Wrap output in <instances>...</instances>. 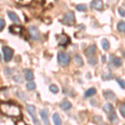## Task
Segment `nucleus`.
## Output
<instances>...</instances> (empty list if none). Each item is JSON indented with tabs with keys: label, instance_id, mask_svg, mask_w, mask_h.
Segmentation results:
<instances>
[{
	"label": "nucleus",
	"instance_id": "nucleus-1",
	"mask_svg": "<svg viewBox=\"0 0 125 125\" xmlns=\"http://www.w3.org/2000/svg\"><path fill=\"white\" fill-rule=\"evenodd\" d=\"M0 112L9 117H18L20 115L19 107L12 103H1Z\"/></svg>",
	"mask_w": 125,
	"mask_h": 125
},
{
	"label": "nucleus",
	"instance_id": "nucleus-2",
	"mask_svg": "<svg viewBox=\"0 0 125 125\" xmlns=\"http://www.w3.org/2000/svg\"><path fill=\"white\" fill-rule=\"evenodd\" d=\"M58 63L62 67H67L70 63L71 58H70V56L68 53H64V52H59L58 53Z\"/></svg>",
	"mask_w": 125,
	"mask_h": 125
},
{
	"label": "nucleus",
	"instance_id": "nucleus-3",
	"mask_svg": "<svg viewBox=\"0 0 125 125\" xmlns=\"http://www.w3.org/2000/svg\"><path fill=\"white\" fill-rule=\"evenodd\" d=\"M61 22L63 24H66L68 26L74 25L75 23V16H74V13L73 12H68L64 15L63 19L61 20Z\"/></svg>",
	"mask_w": 125,
	"mask_h": 125
},
{
	"label": "nucleus",
	"instance_id": "nucleus-4",
	"mask_svg": "<svg viewBox=\"0 0 125 125\" xmlns=\"http://www.w3.org/2000/svg\"><path fill=\"white\" fill-rule=\"evenodd\" d=\"M3 57H4L5 62H9L13 58V50L11 48L8 46H3Z\"/></svg>",
	"mask_w": 125,
	"mask_h": 125
},
{
	"label": "nucleus",
	"instance_id": "nucleus-5",
	"mask_svg": "<svg viewBox=\"0 0 125 125\" xmlns=\"http://www.w3.org/2000/svg\"><path fill=\"white\" fill-rule=\"evenodd\" d=\"M27 110H28V112H29V114L31 115V118H32L33 122L36 125H39V118H37V116H36L35 107H34L33 105H28L27 106Z\"/></svg>",
	"mask_w": 125,
	"mask_h": 125
},
{
	"label": "nucleus",
	"instance_id": "nucleus-6",
	"mask_svg": "<svg viewBox=\"0 0 125 125\" xmlns=\"http://www.w3.org/2000/svg\"><path fill=\"white\" fill-rule=\"evenodd\" d=\"M29 34L31 36V38L33 40H39L40 39V32L38 27L36 26H31L29 28Z\"/></svg>",
	"mask_w": 125,
	"mask_h": 125
},
{
	"label": "nucleus",
	"instance_id": "nucleus-7",
	"mask_svg": "<svg viewBox=\"0 0 125 125\" xmlns=\"http://www.w3.org/2000/svg\"><path fill=\"white\" fill-rule=\"evenodd\" d=\"M57 40H58V45H61V46H65L70 42L69 38L68 37L67 35L65 34H60V35L57 36Z\"/></svg>",
	"mask_w": 125,
	"mask_h": 125
},
{
	"label": "nucleus",
	"instance_id": "nucleus-8",
	"mask_svg": "<svg viewBox=\"0 0 125 125\" xmlns=\"http://www.w3.org/2000/svg\"><path fill=\"white\" fill-rule=\"evenodd\" d=\"M40 116H41L44 124L50 125L49 120H48V109H43V110L40 111Z\"/></svg>",
	"mask_w": 125,
	"mask_h": 125
},
{
	"label": "nucleus",
	"instance_id": "nucleus-9",
	"mask_svg": "<svg viewBox=\"0 0 125 125\" xmlns=\"http://www.w3.org/2000/svg\"><path fill=\"white\" fill-rule=\"evenodd\" d=\"M92 7L94 8V9L100 11V10H102L103 8H104V3H103L102 0H94V1L92 2Z\"/></svg>",
	"mask_w": 125,
	"mask_h": 125
},
{
	"label": "nucleus",
	"instance_id": "nucleus-10",
	"mask_svg": "<svg viewBox=\"0 0 125 125\" xmlns=\"http://www.w3.org/2000/svg\"><path fill=\"white\" fill-rule=\"evenodd\" d=\"M9 30L13 34H20L22 33V31H23V28L19 25H12L10 26Z\"/></svg>",
	"mask_w": 125,
	"mask_h": 125
},
{
	"label": "nucleus",
	"instance_id": "nucleus-11",
	"mask_svg": "<svg viewBox=\"0 0 125 125\" xmlns=\"http://www.w3.org/2000/svg\"><path fill=\"white\" fill-rule=\"evenodd\" d=\"M104 98L106 99H109V100H117V97L113 91L111 90H107L104 93Z\"/></svg>",
	"mask_w": 125,
	"mask_h": 125
},
{
	"label": "nucleus",
	"instance_id": "nucleus-12",
	"mask_svg": "<svg viewBox=\"0 0 125 125\" xmlns=\"http://www.w3.org/2000/svg\"><path fill=\"white\" fill-rule=\"evenodd\" d=\"M96 51H97L96 45L95 44H93V45H91L87 49V51H85V54L88 57H91V56H94V54H95Z\"/></svg>",
	"mask_w": 125,
	"mask_h": 125
},
{
	"label": "nucleus",
	"instance_id": "nucleus-13",
	"mask_svg": "<svg viewBox=\"0 0 125 125\" xmlns=\"http://www.w3.org/2000/svg\"><path fill=\"white\" fill-rule=\"evenodd\" d=\"M59 107L62 108V110L66 111V110H69L70 108H72V104H71V103H70L69 101L64 100V101H62L61 104H59Z\"/></svg>",
	"mask_w": 125,
	"mask_h": 125
},
{
	"label": "nucleus",
	"instance_id": "nucleus-14",
	"mask_svg": "<svg viewBox=\"0 0 125 125\" xmlns=\"http://www.w3.org/2000/svg\"><path fill=\"white\" fill-rule=\"evenodd\" d=\"M110 61L114 64L115 67H120L122 65V60L119 58H115L114 55H113V54L110 56Z\"/></svg>",
	"mask_w": 125,
	"mask_h": 125
},
{
	"label": "nucleus",
	"instance_id": "nucleus-15",
	"mask_svg": "<svg viewBox=\"0 0 125 125\" xmlns=\"http://www.w3.org/2000/svg\"><path fill=\"white\" fill-rule=\"evenodd\" d=\"M8 15H9V19H11L13 23H19V22H20V19H19V16L16 14L15 13H13V12L9 11V12H8Z\"/></svg>",
	"mask_w": 125,
	"mask_h": 125
},
{
	"label": "nucleus",
	"instance_id": "nucleus-16",
	"mask_svg": "<svg viewBox=\"0 0 125 125\" xmlns=\"http://www.w3.org/2000/svg\"><path fill=\"white\" fill-rule=\"evenodd\" d=\"M103 109H104V112H105L106 114H112V113L114 112V106H113L111 104H106L104 106Z\"/></svg>",
	"mask_w": 125,
	"mask_h": 125
},
{
	"label": "nucleus",
	"instance_id": "nucleus-17",
	"mask_svg": "<svg viewBox=\"0 0 125 125\" xmlns=\"http://www.w3.org/2000/svg\"><path fill=\"white\" fill-rule=\"evenodd\" d=\"M24 73H25V78L29 81H32L34 78L33 73L31 69H25L24 71Z\"/></svg>",
	"mask_w": 125,
	"mask_h": 125
},
{
	"label": "nucleus",
	"instance_id": "nucleus-18",
	"mask_svg": "<svg viewBox=\"0 0 125 125\" xmlns=\"http://www.w3.org/2000/svg\"><path fill=\"white\" fill-rule=\"evenodd\" d=\"M53 120L54 123V125H62V120L60 118L59 114L58 113H55L53 115Z\"/></svg>",
	"mask_w": 125,
	"mask_h": 125
},
{
	"label": "nucleus",
	"instance_id": "nucleus-19",
	"mask_svg": "<svg viewBox=\"0 0 125 125\" xmlns=\"http://www.w3.org/2000/svg\"><path fill=\"white\" fill-rule=\"evenodd\" d=\"M96 92L97 91H96V89L94 88H90L85 92L84 96H85V98H89V97H91V96H94V94H96Z\"/></svg>",
	"mask_w": 125,
	"mask_h": 125
},
{
	"label": "nucleus",
	"instance_id": "nucleus-20",
	"mask_svg": "<svg viewBox=\"0 0 125 125\" xmlns=\"http://www.w3.org/2000/svg\"><path fill=\"white\" fill-rule=\"evenodd\" d=\"M117 29L121 33H124L125 32V22L124 21H120L118 22V25H117Z\"/></svg>",
	"mask_w": 125,
	"mask_h": 125
},
{
	"label": "nucleus",
	"instance_id": "nucleus-21",
	"mask_svg": "<svg viewBox=\"0 0 125 125\" xmlns=\"http://www.w3.org/2000/svg\"><path fill=\"white\" fill-rule=\"evenodd\" d=\"M108 119H109L113 124H117L118 123V117H117L115 113H112V114H108Z\"/></svg>",
	"mask_w": 125,
	"mask_h": 125
},
{
	"label": "nucleus",
	"instance_id": "nucleus-22",
	"mask_svg": "<svg viewBox=\"0 0 125 125\" xmlns=\"http://www.w3.org/2000/svg\"><path fill=\"white\" fill-rule=\"evenodd\" d=\"M102 47H103V48H104V50H106V51L109 49L110 43H109V42H108V39H104L102 40Z\"/></svg>",
	"mask_w": 125,
	"mask_h": 125
},
{
	"label": "nucleus",
	"instance_id": "nucleus-23",
	"mask_svg": "<svg viewBox=\"0 0 125 125\" xmlns=\"http://www.w3.org/2000/svg\"><path fill=\"white\" fill-rule=\"evenodd\" d=\"M88 62H89L90 65L92 66H94L97 64V62H98V58L95 56H91L89 58H88Z\"/></svg>",
	"mask_w": 125,
	"mask_h": 125
},
{
	"label": "nucleus",
	"instance_id": "nucleus-24",
	"mask_svg": "<svg viewBox=\"0 0 125 125\" xmlns=\"http://www.w3.org/2000/svg\"><path fill=\"white\" fill-rule=\"evenodd\" d=\"M26 88H28V90H34L36 88V84L33 81H30L26 84Z\"/></svg>",
	"mask_w": 125,
	"mask_h": 125
},
{
	"label": "nucleus",
	"instance_id": "nucleus-25",
	"mask_svg": "<svg viewBox=\"0 0 125 125\" xmlns=\"http://www.w3.org/2000/svg\"><path fill=\"white\" fill-rule=\"evenodd\" d=\"M75 62H77L78 66L83 65V58L79 55H75Z\"/></svg>",
	"mask_w": 125,
	"mask_h": 125
},
{
	"label": "nucleus",
	"instance_id": "nucleus-26",
	"mask_svg": "<svg viewBox=\"0 0 125 125\" xmlns=\"http://www.w3.org/2000/svg\"><path fill=\"white\" fill-rule=\"evenodd\" d=\"M76 9L80 12H85L87 11V6L85 4H78L76 6Z\"/></svg>",
	"mask_w": 125,
	"mask_h": 125
},
{
	"label": "nucleus",
	"instance_id": "nucleus-27",
	"mask_svg": "<svg viewBox=\"0 0 125 125\" xmlns=\"http://www.w3.org/2000/svg\"><path fill=\"white\" fill-rule=\"evenodd\" d=\"M49 90H50V92L53 93V94H58V91H59L58 88L56 85H54V84H52V85H50Z\"/></svg>",
	"mask_w": 125,
	"mask_h": 125
},
{
	"label": "nucleus",
	"instance_id": "nucleus-28",
	"mask_svg": "<svg viewBox=\"0 0 125 125\" xmlns=\"http://www.w3.org/2000/svg\"><path fill=\"white\" fill-rule=\"evenodd\" d=\"M119 112H120L121 115L124 117V118H125V104L124 103H123V104H121L119 105Z\"/></svg>",
	"mask_w": 125,
	"mask_h": 125
},
{
	"label": "nucleus",
	"instance_id": "nucleus-29",
	"mask_svg": "<svg viewBox=\"0 0 125 125\" xmlns=\"http://www.w3.org/2000/svg\"><path fill=\"white\" fill-rule=\"evenodd\" d=\"M33 0H20L19 3L21 5H23V6H27V5H29L30 3H32Z\"/></svg>",
	"mask_w": 125,
	"mask_h": 125
},
{
	"label": "nucleus",
	"instance_id": "nucleus-30",
	"mask_svg": "<svg viewBox=\"0 0 125 125\" xmlns=\"http://www.w3.org/2000/svg\"><path fill=\"white\" fill-rule=\"evenodd\" d=\"M13 80H15L17 83H23V78H21V76L19 75H16L15 77L13 78Z\"/></svg>",
	"mask_w": 125,
	"mask_h": 125
},
{
	"label": "nucleus",
	"instance_id": "nucleus-31",
	"mask_svg": "<svg viewBox=\"0 0 125 125\" xmlns=\"http://www.w3.org/2000/svg\"><path fill=\"white\" fill-rule=\"evenodd\" d=\"M117 82L118 83V84L120 85L121 88H125V81H124V80L118 78V79H117Z\"/></svg>",
	"mask_w": 125,
	"mask_h": 125
},
{
	"label": "nucleus",
	"instance_id": "nucleus-32",
	"mask_svg": "<svg viewBox=\"0 0 125 125\" xmlns=\"http://www.w3.org/2000/svg\"><path fill=\"white\" fill-rule=\"evenodd\" d=\"M102 117H100V116H95L94 118H93V121H94L95 124H98V123H99L100 121H102Z\"/></svg>",
	"mask_w": 125,
	"mask_h": 125
},
{
	"label": "nucleus",
	"instance_id": "nucleus-33",
	"mask_svg": "<svg viewBox=\"0 0 125 125\" xmlns=\"http://www.w3.org/2000/svg\"><path fill=\"white\" fill-rule=\"evenodd\" d=\"M4 26H5V21L3 19L0 18V31H2V30L3 29Z\"/></svg>",
	"mask_w": 125,
	"mask_h": 125
},
{
	"label": "nucleus",
	"instance_id": "nucleus-34",
	"mask_svg": "<svg viewBox=\"0 0 125 125\" xmlns=\"http://www.w3.org/2000/svg\"><path fill=\"white\" fill-rule=\"evenodd\" d=\"M118 13H119L120 16H122V17H125V10L124 9H122V8L118 9Z\"/></svg>",
	"mask_w": 125,
	"mask_h": 125
},
{
	"label": "nucleus",
	"instance_id": "nucleus-35",
	"mask_svg": "<svg viewBox=\"0 0 125 125\" xmlns=\"http://www.w3.org/2000/svg\"><path fill=\"white\" fill-rule=\"evenodd\" d=\"M16 125H26V124L23 120H19V121H17V122H16Z\"/></svg>",
	"mask_w": 125,
	"mask_h": 125
},
{
	"label": "nucleus",
	"instance_id": "nucleus-36",
	"mask_svg": "<svg viewBox=\"0 0 125 125\" xmlns=\"http://www.w3.org/2000/svg\"><path fill=\"white\" fill-rule=\"evenodd\" d=\"M106 76H107L106 78H104V79H107V80L113 78V75H112V74H108V75H106Z\"/></svg>",
	"mask_w": 125,
	"mask_h": 125
},
{
	"label": "nucleus",
	"instance_id": "nucleus-37",
	"mask_svg": "<svg viewBox=\"0 0 125 125\" xmlns=\"http://www.w3.org/2000/svg\"><path fill=\"white\" fill-rule=\"evenodd\" d=\"M103 61H104V62H105V56H103Z\"/></svg>",
	"mask_w": 125,
	"mask_h": 125
},
{
	"label": "nucleus",
	"instance_id": "nucleus-38",
	"mask_svg": "<svg viewBox=\"0 0 125 125\" xmlns=\"http://www.w3.org/2000/svg\"><path fill=\"white\" fill-rule=\"evenodd\" d=\"M1 59H2V58H1V54H0V62H1Z\"/></svg>",
	"mask_w": 125,
	"mask_h": 125
},
{
	"label": "nucleus",
	"instance_id": "nucleus-39",
	"mask_svg": "<svg viewBox=\"0 0 125 125\" xmlns=\"http://www.w3.org/2000/svg\"><path fill=\"white\" fill-rule=\"evenodd\" d=\"M101 125H108V124H104H104H102Z\"/></svg>",
	"mask_w": 125,
	"mask_h": 125
},
{
	"label": "nucleus",
	"instance_id": "nucleus-40",
	"mask_svg": "<svg viewBox=\"0 0 125 125\" xmlns=\"http://www.w3.org/2000/svg\"><path fill=\"white\" fill-rule=\"evenodd\" d=\"M124 125H125V124H124Z\"/></svg>",
	"mask_w": 125,
	"mask_h": 125
}]
</instances>
